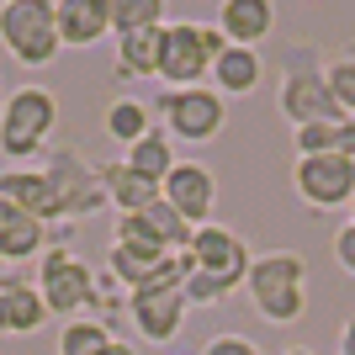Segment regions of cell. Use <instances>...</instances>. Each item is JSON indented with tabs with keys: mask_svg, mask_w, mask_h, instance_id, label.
Returning a JSON list of instances; mask_svg holds the SVG:
<instances>
[{
	"mask_svg": "<svg viewBox=\"0 0 355 355\" xmlns=\"http://www.w3.org/2000/svg\"><path fill=\"white\" fill-rule=\"evenodd\" d=\"M0 276H6V270H0Z\"/></svg>",
	"mask_w": 355,
	"mask_h": 355,
	"instance_id": "obj_35",
	"label": "cell"
},
{
	"mask_svg": "<svg viewBox=\"0 0 355 355\" xmlns=\"http://www.w3.org/2000/svg\"><path fill=\"white\" fill-rule=\"evenodd\" d=\"M48 324V308L37 297V282L0 276V334H37Z\"/></svg>",
	"mask_w": 355,
	"mask_h": 355,
	"instance_id": "obj_15",
	"label": "cell"
},
{
	"mask_svg": "<svg viewBox=\"0 0 355 355\" xmlns=\"http://www.w3.org/2000/svg\"><path fill=\"white\" fill-rule=\"evenodd\" d=\"M282 355H313V350H308V345H292V350H282Z\"/></svg>",
	"mask_w": 355,
	"mask_h": 355,
	"instance_id": "obj_32",
	"label": "cell"
},
{
	"mask_svg": "<svg viewBox=\"0 0 355 355\" xmlns=\"http://www.w3.org/2000/svg\"><path fill=\"white\" fill-rule=\"evenodd\" d=\"M0 196H6V202H16L21 212H32L43 228H53V223H64V228H69L64 196L53 191V180H48L43 170H6V175H0Z\"/></svg>",
	"mask_w": 355,
	"mask_h": 355,
	"instance_id": "obj_13",
	"label": "cell"
},
{
	"mask_svg": "<svg viewBox=\"0 0 355 355\" xmlns=\"http://www.w3.org/2000/svg\"><path fill=\"white\" fill-rule=\"evenodd\" d=\"M106 345H112V324L101 318H74L59 334V355H101Z\"/></svg>",
	"mask_w": 355,
	"mask_h": 355,
	"instance_id": "obj_25",
	"label": "cell"
},
{
	"mask_svg": "<svg viewBox=\"0 0 355 355\" xmlns=\"http://www.w3.org/2000/svg\"><path fill=\"white\" fill-rule=\"evenodd\" d=\"M334 260H340L345 276H355V223H345L340 234H334Z\"/></svg>",
	"mask_w": 355,
	"mask_h": 355,
	"instance_id": "obj_29",
	"label": "cell"
},
{
	"mask_svg": "<svg viewBox=\"0 0 355 355\" xmlns=\"http://www.w3.org/2000/svg\"><path fill=\"white\" fill-rule=\"evenodd\" d=\"M0 106H6V96H0Z\"/></svg>",
	"mask_w": 355,
	"mask_h": 355,
	"instance_id": "obj_34",
	"label": "cell"
},
{
	"mask_svg": "<svg viewBox=\"0 0 355 355\" xmlns=\"http://www.w3.org/2000/svg\"><path fill=\"white\" fill-rule=\"evenodd\" d=\"M292 186L313 212H334V207L350 212V202H355V159H345V154L297 159L292 164Z\"/></svg>",
	"mask_w": 355,
	"mask_h": 355,
	"instance_id": "obj_7",
	"label": "cell"
},
{
	"mask_svg": "<svg viewBox=\"0 0 355 355\" xmlns=\"http://www.w3.org/2000/svg\"><path fill=\"white\" fill-rule=\"evenodd\" d=\"M218 32L228 37V48H260L276 32V6L270 0H223Z\"/></svg>",
	"mask_w": 355,
	"mask_h": 355,
	"instance_id": "obj_14",
	"label": "cell"
},
{
	"mask_svg": "<svg viewBox=\"0 0 355 355\" xmlns=\"http://www.w3.org/2000/svg\"><path fill=\"white\" fill-rule=\"evenodd\" d=\"M212 74V48L202 21H164L159 32V74L164 90H191Z\"/></svg>",
	"mask_w": 355,
	"mask_h": 355,
	"instance_id": "obj_6",
	"label": "cell"
},
{
	"mask_svg": "<svg viewBox=\"0 0 355 355\" xmlns=\"http://www.w3.org/2000/svg\"><path fill=\"white\" fill-rule=\"evenodd\" d=\"M122 164L133 170V175H144V180H154V186H164L170 180V170L180 164V154H175V138L164 133V128H154L148 138H138L128 154H122Z\"/></svg>",
	"mask_w": 355,
	"mask_h": 355,
	"instance_id": "obj_21",
	"label": "cell"
},
{
	"mask_svg": "<svg viewBox=\"0 0 355 355\" xmlns=\"http://www.w3.org/2000/svg\"><path fill=\"white\" fill-rule=\"evenodd\" d=\"M340 355H355V318H345L340 329Z\"/></svg>",
	"mask_w": 355,
	"mask_h": 355,
	"instance_id": "obj_30",
	"label": "cell"
},
{
	"mask_svg": "<svg viewBox=\"0 0 355 355\" xmlns=\"http://www.w3.org/2000/svg\"><path fill=\"white\" fill-rule=\"evenodd\" d=\"M244 292H250L254 313H260L266 324H297V318L308 313V260L297 250L254 254Z\"/></svg>",
	"mask_w": 355,
	"mask_h": 355,
	"instance_id": "obj_1",
	"label": "cell"
},
{
	"mask_svg": "<svg viewBox=\"0 0 355 355\" xmlns=\"http://www.w3.org/2000/svg\"><path fill=\"white\" fill-rule=\"evenodd\" d=\"M59 128V96L48 85H21L6 96L0 106V154H11V159H32V154H43L48 133Z\"/></svg>",
	"mask_w": 355,
	"mask_h": 355,
	"instance_id": "obj_3",
	"label": "cell"
},
{
	"mask_svg": "<svg viewBox=\"0 0 355 355\" xmlns=\"http://www.w3.org/2000/svg\"><path fill=\"white\" fill-rule=\"evenodd\" d=\"M244 282H234V276H218V270H191L186 276V308H212V302H223V297H234Z\"/></svg>",
	"mask_w": 355,
	"mask_h": 355,
	"instance_id": "obj_26",
	"label": "cell"
},
{
	"mask_svg": "<svg viewBox=\"0 0 355 355\" xmlns=\"http://www.w3.org/2000/svg\"><path fill=\"white\" fill-rule=\"evenodd\" d=\"M128 318H133L138 340L175 345L180 324H186V292H154V286H144V292L128 297Z\"/></svg>",
	"mask_w": 355,
	"mask_h": 355,
	"instance_id": "obj_12",
	"label": "cell"
},
{
	"mask_svg": "<svg viewBox=\"0 0 355 355\" xmlns=\"http://www.w3.org/2000/svg\"><path fill=\"white\" fill-rule=\"evenodd\" d=\"M48 234H53V228H43L32 212H21L16 202H6V196H0V266L43 254V250H48Z\"/></svg>",
	"mask_w": 355,
	"mask_h": 355,
	"instance_id": "obj_16",
	"label": "cell"
},
{
	"mask_svg": "<svg viewBox=\"0 0 355 355\" xmlns=\"http://www.w3.org/2000/svg\"><path fill=\"white\" fill-rule=\"evenodd\" d=\"M159 32H164V21L117 37V74L122 80H148V74H159Z\"/></svg>",
	"mask_w": 355,
	"mask_h": 355,
	"instance_id": "obj_22",
	"label": "cell"
},
{
	"mask_svg": "<svg viewBox=\"0 0 355 355\" xmlns=\"http://www.w3.org/2000/svg\"><path fill=\"white\" fill-rule=\"evenodd\" d=\"M186 260H191V270H218V276H234V282H250V266H254L250 244L234 228H223V223H202L196 228Z\"/></svg>",
	"mask_w": 355,
	"mask_h": 355,
	"instance_id": "obj_10",
	"label": "cell"
},
{
	"mask_svg": "<svg viewBox=\"0 0 355 355\" xmlns=\"http://www.w3.org/2000/svg\"><path fill=\"white\" fill-rule=\"evenodd\" d=\"M154 112H159L164 133L175 144H207V138L223 133L228 122V106L212 85H191V90H159L154 96Z\"/></svg>",
	"mask_w": 355,
	"mask_h": 355,
	"instance_id": "obj_5",
	"label": "cell"
},
{
	"mask_svg": "<svg viewBox=\"0 0 355 355\" xmlns=\"http://www.w3.org/2000/svg\"><path fill=\"white\" fill-rule=\"evenodd\" d=\"M159 196L191 223V228H202V223H212V207H218V175H212L202 159H180L175 170H170V180L159 186Z\"/></svg>",
	"mask_w": 355,
	"mask_h": 355,
	"instance_id": "obj_11",
	"label": "cell"
},
{
	"mask_svg": "<svg viewBox=\"0 0 355 355\" xmlns=\"http://www.w3.org/2000/svg\"><path fill=\"white\" fill-rule=\"evenodd\" d=\"M282 117L292 128H308V122H345L340 101H334V90H329L324 69H313V64H292L282 74Z\"/></svg>",
	"mask_w": 355,
	"mask_h": 355,
	"instance_id": "obj_9",
	"label": "cell"
},
{
	"mask_svg": "<svg viewBox=\"0 0 355 355\" xmlns=\"http://www.w3.org/2000/svg\"><path fill=\"white\" fill-rule=\"evenodd\" d=\"M196 355H266V350H260L250 334H212Z\"/></svg>",
	"mask_w": 355,
	"mask_h": 355,
	"instance_id": "obj_28",
	"label": "cell"
},
{
	"mask_svg": "<svg viewBox=\"0 0 355 355\" xmlns=\"http://www.w3.org/2000/svg\"><path fill=\"white\" fill-rule=\"evenodd\" d=\"M350 223H355V202H350Z\"/></svg>",
	"mask_w": 355,
	"mask_h": 355,
	"instance_id": "obj_33",
	"label": "cell"
},
{
	"mask_svg": "<svg viewBox=\"0 0 355 355\" xmlns=\"http://www.w3.org/2000/svg\"><path fill=\"white\" fill-rule=\"evenodd\" d=\"M101 180H106V202L117 207V218H138V212H148L154 202H159V186H154V180H144V175H133L122 159L106 164Z\"/></svg>",
	"mask_w": 355,
	"mask_h": 355,
	"instance_id": "obj_19",
	"label": "cell"
},
{
	"mask_svg": "<svg viewBox=\"0 0 355 355\" xmlns=\"http://www.w3.org/2000/svg\"><path fill=\"white\" fill-rule=\"evenodd\" d=\"M159 16H164L159 0H106V27H112V37L138 32V27H159Z\"/></svg>",
	"mask_w": 355,
	"mask_h": 355,
	"instance_id": "obj_24",
	"label": "cell"
},
{
	"mask_svg": "<svg viewBox=\"0 0 355 355\" xmlns=\"http://www.w3.org/2000/svg\"><path fill=\"white\" fill-rule=\"evenodd\" d=\"M0 48L27 69H48L64 48L53 0H0Z\"/></svg>",
	"mask_w": 355,
	"mask_h": 355,
	"instance_id": "obj_2",
	"label": "cell"
},
{
	"mask_svg": "<svg viewBox=\"0 0 355 355\" xmlns=\"http://www.w3.org/2000/svg\"><path fill=\"white\" fill-rule=\"evenodd\" d=\"M324 80L334 90V101H340L345 117H355V53H340V59L324 64Z\"/></svg>",
	"mask_w": 355,
	"mask_h": 355,
	"instance_id": "obj_27",
	"label": "cell"
},
{
	"mask_svg": "<svg viewBox=\"0 0 355 355\" xmlns=\"http://www.w3.org/2000/svg\"><path fill=\"white\" fill-rule=\"evenodd\" d=\"M101 128H106V138H112V144L133 148L138 138L154 133V106L138 101V96H112V101H106V112H101Z\"/></svg>",
	"mask_w": 355,
	"mask_h": 355,
	"instance_id": "obj_20",
	"label": "cell"
},
{
	"mask_svg": "<svg viewBox=\"0 0 355 355\" xmlns=\"http://www.w3.org/2000/svg\"><path fill=\"white\" fill-rule=\"evenodd\" d=\"M43 175L53 180V191L64 196V212H69V223L90 218V212H101L106 207V180L96 164H85L74 148H53L43 164Z\"/></svg>",
	"mask_w": 355,
	"mask_h": 355,
	"instance_id": "obj_8",
	"label": "cell"
},
{
	"mask_svg": "<svg viewBox=\"0 0 355 355\" xmlns=\"http://www.w3.org/2000/svg\"><path fill=\"white\" fill-rule=\"evenodd\" d=\"M37 297H43L48 318H80L90 313V297H96V270L80 260L64 244H48L43 260H37Z\"/></svg>",
	"mask_w": 355,
	"mask_h": 355,
	"instance_id": "obj_4",
	"label": "cell"
},
{
	"mask_svg": "<svg viewBox=\"0 0 355 355\" xmlns=\"http://www.w3.org/2000/svg\"><path fill=\"white\" fill-rule=\"evenodd\" d=\"M59 11V43L64 48H96L106 37V0H53Z\"/></svg>",
	"mask_w": 355,
	"mask_h": 355,
	"instance_id": "obj_17",
	"label": "cell"
},
{
	"mask_svg": "<svg viewBox=\"0 0 355 355\" xmlns=\"http://www.w3.org/2000/svg\"><path fill=\"white\" fill-rule=\"evenodd\" d=\"M101 355H138V350H133V345H128V340H117V334H112V345H106Z\"/></svg>",
	"mask_w": 355,
	"mask_h": 355,
	"instance_id": "obj_31",
	"label": "cell"
},
{
	"mask_svg": "<svg viewBox=\"0 0 355 355\" xmlns=\"http://www.w3.org/2000/svg\"><path fill=\"white\" fill-rule=\"evenodd\" d=\"M260 80H266V59L254 48H223L218 64H212V90H218L223 101L228 96H254Z\"/></svg>",
	"mask_w": 355,
	"mask_h": 355,
	"instance_id": "obj_18",
	"label": "cell"
},
{
	"mask_svg": "<svg viewBox=\"0 0 355 355\" xmlns=\"http://www.w3.org/2000/svg\"><path fill=\"white\" fill-rule=\"evenodd\" d=\"M159 260L164 254H144V250H133V244H117V239H112V250H106V270H112L117 286H128V292H138Z\"/></svg>",
	"mask_w": 355,
	"mask_h": 355,
	"instance_id": "obj_23",
	"label": "cell"
}]
</instances>
